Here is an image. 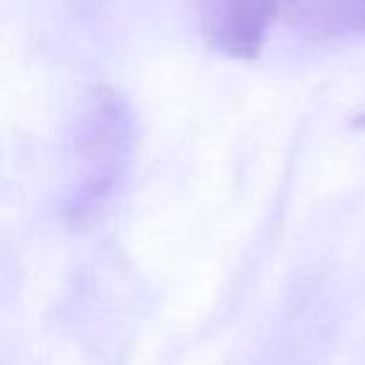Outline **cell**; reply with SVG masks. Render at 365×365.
Instances as JSON below:
<instances>
[{
    "mask_svg": "<svg viewBox=\"0 0 365 365\" xmlns=\"http://www.w3.org/2000/svg\"><path fill=\"white\" fill-rule=\"evenodd\" d=\"M128 140H130V120L120 101L103 96L88 113L86 130H83V182L78 208H91L98 200L110 195L115 175L125 160Z\"/></svg>",
    "mask_w": 365,
    "mask_h": 365,
    "instance_id": "6da1fadb",
    "label": "cell"
},
{
    "mask_svg": "<svg viewBox=\"0 0 365 365\" xmlns=\"http://www.w3.org/2000/svg\"><path fill=\"white\" fill-rule=\"evenodd\" d=\"M288 23L310 41H353L365 36V0H285Z\"/></svg>",
    "mask_w": 365,
    "mask_h": 365,
    "instance_id": "3957f363",
    "label": "cell"
},
{
    "mask_svg": "<svg viewBox=\"0 0 365 365\" xmlns=\"http://www.w3.org/2000/svg\"><path fill=\"white\" fill-rule=\"evenodd\" d=\"M285 0H200L205 41L235 61L258 58Z\"/></svg>",
    "mask_w": 365,
    "mask_h": 365,
    "instance_id": "7a4b0ae2",
    "label": "cell"
}]
</instances>
